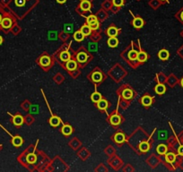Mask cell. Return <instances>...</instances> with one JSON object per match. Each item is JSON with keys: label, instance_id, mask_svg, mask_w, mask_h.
Masks as SVG:
<instances>
[{"label": "cell", "instance_id": "7a4b0ae2", "mask_svg": "<svg viewBox=\"0 0 183 172\" xmlns=\"http://www.w3.org/2000/svg\"><path fill=\"white\" fill-rule=\"evenodd\" d=\"M66 66H67V70H69V71H74V70L76 69L77 64H76V62L75 60H70V59H69L68 61H67Z\"/></svg>", "mask_w": 183, "mask_h": 172}, {"label": "cell", "instance_id": "d590c367", "mask_svg": "<svg viewBox=\"0 0 183 172\" xmlns=\"http://www.w3.org/2000/svg\"><path fill=\"white\" fill-rule=\"evenodd\" d=\"M66 1H67V0H57V2L59 3V4H63V3H65Z\"/></svg>", "mask_w": 183, "mask_h": 172}, {"label": "cell", "instance_id": "7402d4cb", "mask_svg": "<svg viewBox=\"0 0 183 172\" xmlns=\"http://www.w3.org/2000/svg\"><path fill=\"white\" fill-rule=\"evenodd\" d=\"M149 148H150V146H149V143H148L147 142H141V143L139 144V149H140V151H143V152L147 151L149 150Z\"/></svg>", "mask_w": 183, "mask_h": 172}, {"label": "cell", "instance_id": "ba28073f", "mask_svg": "<svg viewBox=\"0 0 183 172\" xmlns=\"http://www.w3.org/2000/svg\"><path fill=\"white\" fill-rule=\"evenodd\" d=\"M13 122L16 125H22L24 123V117L20 115H16L13 118Z\"/></svg>", "mask_w": 183, "mask_h": 172}, {"label": "cell", "instance_id": "f1b7e54d", "mask_svg": "<svg viewBox=\"0 0 183 172\" xmlns=\"http://www.w3.org/2000/svg\"><path fill=\"white\" fill-rule=\"evenodd\" d=\"M102 100V94L100 93V92H94L93 95H92V100L93 101V102H99L100 100Z\"/></svg>", "mask_w": 183, "mask_h": 172}, {"label": "cell", "instance_id": "9a60e30c", "mask_svg": "<svg viewBox=\"0 0 183 172\" xmlns=\"http://www.w3.org/2000/svg\"><path fill=\"white\" fill-rule=\"evenodd\" d=\"M61 130H62L63 134H65V135H70L72 134V132H73V129H72V127L69 125H64Z\"/></svg>", "mask_w": 183, "mask_h": 172}, {"label": "cell", "instance_id": "8992f818", "mask_svg": "<svg viewBox=\"0 0 183 172\" xmlns=\"http://www.w3.org/2000/svg\"><path fill=\"white\" fill-rule=\"evenodd\" d=\"M122 96L125 100H130L133 97V92L130 89H125L122 92Z\"/></svg>", "mask_w": 183, "mask_h": 172}, {"label": "cell", "instance_id": "ac0fdd59", "mask_svg": "<svg viewBox=\"0 0 183 172\" xmlns=\"http://www.w3.org/2000/svg\"><path fill=\"white\" fill-rule=\"evenodd\" d=\"M40 63H41V65L43 66H48L50 64V58L49 57H47V56H44V57H42V58H41Z\"/></svg>", "mask_w": 183, "mask_h": 172}, {"label": "cell", "instance_id": "277c9868", "mask_svg": "<svg viewBox=\"0 0 183 172\" xmlns=\"http://www.w3.org/2000/svg\"><path fill=\"white\" fill-rule=\"evenodd\" d=\"M133 25H134L135 28H137V29L142 28L143 25H144V21H143V19L140 18V17H136V18H135L134 21H133Z\"/></svg>", "mask_w": 183, "mask_h": 172}, {"label": "cell", "instance_id": "ffe728a7", "mask_svg": "<svg viewBox=\"0 0 183 172\" xmlns=\"http://www.w3.org/2000/svg\"><path fill=\"white\" fill-rule=\"evenodd\" d=\"M136 59H137L138 61H140V62H144V61H146V59H147V54H146L145 52L141 51V52H139V53L137 54Z\"/></svg>", "mask_w": 183, "mask_h": 172}, {"label": "cell", "instance_id": "9c48e42d", "mask_svg": "<svg viewBox=\"0 0 183 172\" xmlns=\"http://www.w3.org/2000/svg\"><path fill=\"white\" fill-rule=\"evenodd\" d=\"M114 140L117 143H121L125 141V135L122 133H117L114 136Z\"/></svg>", "mask_w": 183, "mask_h": 172}, {"label": "cell", "instance_id": "e575fe53", "mask_svg": "<svg viewBox=\"0 0 183 172\" xmlns=\"http://www.w3.org/2000/svg\"><path fill=\"white\" fill-rule=\"evenodd\" d=\"M178 152H179V155L183 156V145H181V146L179 147V149H178Z\"/></svg>", "mask_w": 183, "mask_h": 172}, {"label": "cell", "instance_id": "4fadbf2b", "mask_svg": "<svg viewBox=\"0 0 183 172\" xmlns=\"http://www.w3.org/2000/svg\"><path fill=\"white\" fill-rule=\"evenodd\" d=\"M158 56H159V58H161L162 60H167L169 58V52L166 49H162L159 52Z\"/></svg>", "mask_w": 183, "mask_h": 172}, {"label": "cell", "instance_id": "4316f807", "mask_svg": "<svg viewBox=\"0 0 183 172\" xmlns=\"http://www.w3.org/2000/svg\"><path fill=\"white\" fill-rule=\"evenodd\" d=\"M36 160H37V156L34 153H30V154L27 155V161L29 163H31V164L35 163Z\"/></svg>", "mask_w": 183, "mask_h": 172}, {"label": "cell", "instance_id": "603a6c76", "mask_svg": "<svg viewBox=\"0 0 183 172\" xmlns=\"http://www.w3.org/2000/svg\"><path fill=\"white\" fill-rule=\"evenodd\" d=\"M167 146L165 144H159L157 147V152L159 154H165L167 152Z\"/></svg>", "mask_w": 183, "mask_h": 172}, {"label": "cell", "instance_id": "2e32d148", "mask_svg": "<svg viewBox=\"0 0 183 172\" xmlns=\"http://www.w3.org/2000/svg\"><path fill=\"white\" fill-rule=\"evenodd\" d=\"M50 125H52V126H58V125L60 124V119H59V117H56V116L51 117V118L50 119Z\"/></svg>", "mask_w": 183, "mask_h": 172}, {"label": "cell", "instance_id": "e0dca14e", "mask_svg": "<svg viewBox=\"0 0 183 172\" xmlns=\"http://www.w3.org/2000/svg\"><path fill=\"white\" fill-rule=\"evenodd\" d=\"M13 144L16 147L18 146H21L23 144V138L21 136H15L13 138V141H12Z\"/></svg>", "mask_w": 183, "mask_h": 172}, {"label": "cell", "instance_id": "b9f144b4", "mask_svg": "<svg viewBox=\"0 0 183 172\" xmlns=\"http://www.w3.org/2000/svg\"><path fill=\"white\" fill-rule=\"evenodd\" d=\"M81 1H84V0H81Z\"/></svg>", "mask_w": 183, "mask_h": 172}, {"label": "cell", "instance_id": "8fae6325", "mask_svg": "<svg viewBox=\"0 0 183 172\" xmlns=\"http://www.w3.org/2000/svg\"><path fill=\"white\" fill-rule=\"evenodd\" d=\"M165 159L168 163H172L176 159V155L173 152H169L165 155Z\"/></svg>", "mask_w": 183, "mask_h": 172}, {"label": "cell", "instance_id": "d4e9b609", "mask_svg": "<svg viewBox=\"0 0 183 172\" xmlns=\"http://www.w3.org/2000/svg\"><path fill=\"white\" fill-rule=\"evenodd\" d=\"M74 38H75V40H76V41H82L84 40V35L82 33L81 31H79V32H75V34H74Z\"/></svg>", "mask_w": 183, "mask_h": 172}, {"label": "cell", "instance_id": "f35d334b", "mask_svg": "<svg viewBox=\"0 0 183 172\" xmlns=\"http://www.w3.org/2000/svg\"><path fill=\"white\" fill-rule=\"evenodd\" d=\"M1 21H2V16H1V15H0V24H1Z\"/></svg>", "mask_w": 183, "mask_h": 172}, {"label": "cell", "instance_id": "cb8c5ba5", "mask_svg": "<svg viewBox=\"0 0 183 172\" xmlns=\"http://www.w3.org/2000/svg\"><path fill=\"white\" fill-rule=\"evenodd\" d=\"M98 104H97V106H98V109H107V107H108V102L105 100H101L99 102H97Z\"/></svg>", "mask_w": 183, "mask_h": 172}, {"label": "cell", "instance_id": "60d3db41", "mask_svg": "<svg viewBox=\"0 0 183 172\" xmlns=\"http://www.w3.org/2000/svg\"><path fill=\"white\" fill-rule=\"evenodd\" d=\"M161 1H166V0H161Z\"/></svg>", "mask_w": 183, "mask_h": 172}, {"label": "cell", "instance_id": "52a82bcc", "mask_svg": "<svg viewBox=\"0 0 183 172\" xmlns=\"http://www.w3.org/2000/svg\"><path fill=\"white\" fill-rule=\"evenodd\" d=\"M119 44V41L116 37H110L109 40H108V45L110 47V48H116Z\"/></svg>", "mask_w": 183, "mask_h": 172}, {"label": "cell", "instance_id": "ab89813d", "mask_svg": "<svg viewBox=\"0 0 183 172\" xmlns=\"http://www.w3.org/2000/svg\"><path fill=\"white\" fill-rule=\"evenodd\" d=\"M181 83V86L183 87V78H182V80H181V83Z\"/></svg>", "mask_w": 183, "mask_h": 172}, {"label": "cell", "instance_id": "7c38bea8", "mask_svg": "<svg viewBox=\"0 0 183 172\" xmlns=\"http://www.w3.org/2000/svg\"><path fill=\"white\" fill-rule=\"evenodd\" d=\"M118 31H119V30H118L116 27L111 26V27H110V28L108 29V31H107V34H108L110 37H116L117 34H118Z\"/></svg>", "mask_w": 183, "mask_h": 172}, {"label": "cell", "instance_id": "484cf974", "mask_svg": "<svg viewBox=\"0 0 183 172\" xmlns=\"http://www.w3.org/2000/svg\"><path fill=\"white\" fill-rule=\"evenodd\" d=\"M77 60L81 63H84L87 60V55L84 52H81L77 55Z\"/></svg>", "mask_w": 183, "mask_h": 172}, {"label": "cell", "instance_id": "6da1fadb", "mask_svg": "<svg viewBox=\"0 0 183 172\" xmlns=\"http://www.w3.org/2000/svg\"><path fill=\"white\" fill-rule=\"evenodd\" d=\"M2 25V27L4 28V29H9L11 26H12V24H13V22H12V20L10 19V18H8V17H6V18H4V19H2V21H1V24H0Z\"/></svg>", "mask_w": 183, "mask_h": 172}, {"label": "cell", "instance_id": "83f0119b", "mask_svg": "<svg viewBox=\"0 0 183 172\" xmlns=\"http://www.w3.org/2000/svg\"><path fill=\"white\" fill-rule=\"evenodd\" d=\"M60 59L62 60V61H68L69 59H70V54L67 52V51H63V52H61V54H60Z\"/></svg>", "mask_w": 183, "mask_h": 172}, {"label": "cell", "instance_id": "8d00e7d4", "mask_svg": "<svg viewBox=\"0 0 183 172\" xmlns=\"http://www.w3.org/2000/svg\"><path fill=\"white\" fill-rule=\"evenodd\" d=\"M2 42H3V38H2L1 36H0V45L2 44Z\"/></svg>", "mask_w": 183, "mask_h": 172}, {"label": "cell", "instance_id": "44dd1931", "mask_svg": "<svg viewBox=\"0 0 183 172\" xmlns=\"http://www.w3.org/2000/svg\"><path fill=\"white\" fill-rule=\"evenodd\" d=\"M81 32H82V33H83L84 36H87V35H89V34L91 33L92 29H91V27H90L89 25H84V26H82V28H81Z\"/></svg>", "mask_w": 183, "mask_h": 172}, {"label": "cell", "instance_id": "f546056e", "mask_svg": "<svg viewBox=\"0 0 183 172\" xmlns=\"http://www.w3.org/2000/svg\"><path fill=\"white\" fill-rule=\"evenodd\" d=\"M137 52L136 51V50H131V51H129V53H128V58L130 59V60H135V59H136V58H137Z\"/></svg>", "mask_w": 183, "mask_h": 172}, {"label": "cell", "instance_id": "5b68a950", "mask_svg": "<svg viewBox=\"0 0 183 172\" xmlns=\"http://www.w3.org/2000/svg\"><path fill=\"white\" fill-rule=\"evenodd\" d=\"M141 102H142V104L144 105V106H145V107H148V106H150L151 104H152V102H153V99L150 97V96H144L143 98H142V100H141Z\"/></svg>", "mask_w": 183, "mask_h": 172}, {"label": "cell", "instance_id": "4dcf8cb0", "mask_svg": "<svg viewBox=\"0 0 183 172\" xmlns=\"http://www.w3.org/2000/svg\"><path fill=\"white\" fill-rule=\"evenodd\" d=\"M95 21H97V17L95 16H90L87 17V20H86L88 24H92V23H93Z\"/></svg>", "mask_w": 183, "mask_h": 172}, {"label": "cell", "instance_id": "836d02e7", "mask_svg": "<svg viewBox=\"0 0 183 172\" xmlns=\"http://www.w3.org/2000/svg\"><path fill=\"white\" fill-rule=\"evenodd\" d=\"M16 4L17 7H23L25 5V0H16Z\"/></svg>", "mask_w": 183, "mask_h": 172}, {"label": "cell", "instance_id": "d6986e66", "mask_svg": "<svg viewBox=\"0 0 183 172\" xmlns=\"http://www.w3.org/2000/svg\"><path fill=\"white\" fill-rule=\"evenodd\" d=\"M166 91L165 85L164 84H157L155 87V92L158 94H163Z\"/></svg>", "mask_w": 183, "mask_h": 172}, {"label": "cell", "instance_id": "1f68e13d", "mask_svg": "<svg viewBox=\"0 0 183 172\" xmlns=\"http://www.w3.org/2000/svg\"><path fill=\"white\" fill-rule=\"evenodd\" d=\"M90 27H91V29L92 30H97L98 28H99V22L98 21H95V22H93V23H92V24H88Z\"/></svg>", "mask_w": 183, "mask_h": 172}, {"label": "cell", "instance_id": "d6a6232c", "mask_svg": "<svg viewBox=\"0 0 183 172\" xmlns=\"http://www.w3.org/2000/svg\"><path fill=\"white\" fill-rule=\"evenodd\" d=\"M112 2L115 7H121L124 4V0H112Z\"/></svg>", "mask_w": 183, "mask_h": 172}, {"label": "cell", "instance_id": "74e56055", "mask_svg": "<svg viewBox=\"0 0 183 172\" xmlns=\"http://www.w3.org/2000/svg\"><path fill=\"white\" fill-rule=\"evenodd\" d=\"M180 19L183 21V11L181 12V14H180Z\"/></svg>", "mask_w": 183, "mask_h": 172}, {"label": "cell", "instance_id": "3957f363", "mask_svg": "<svg viewBox=\"0 0 183 172\" xmlns=\"http://www.w3.org/2000/svg\"><path fill=\"white\" fill-rule=\"evenodd\" d=\"M91 7H92V5L90 1H87V0H84V1H82L80 4V8L84 11H89Z\"/></svg>", "mask_w": 183, "mask_h": 172}, {"label": "cell", "instance_id": "30bf717a", "mask_svg": "<svg viewBox=\"0 0 183 172\" xmlns=\"http://www.w3.org/2000/svg\"><path fill=\"white\" fill-rule=\"evenodd\" d=\"M92 79L95 83H99L102 80V75L100 72H94L92 75Z\"/></svg>", "mask_w": 183, "mask_h": 172}, {"label": "cell", "instance_id": "5bb4252c", "mask_svg": "<svg viewBox=\"0 0 183 172\" xmlns=\"http://www.w3.org/2000/svg\"><path fill=\"white\" fill-rule=\"evenodd\" d=\"M110 123H111L113 125H119V124L120 123L121 119H120V117H119V116H118V115H113V116L110 117Z\"/></svg>", "mask_w": 183, "mask_h": 172}]
</instances>
